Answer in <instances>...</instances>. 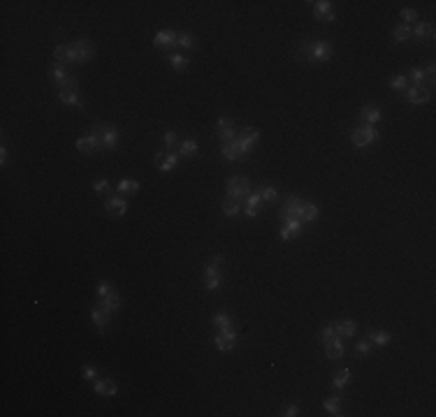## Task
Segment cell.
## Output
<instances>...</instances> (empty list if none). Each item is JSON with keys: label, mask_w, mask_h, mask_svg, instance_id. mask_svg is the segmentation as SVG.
I'll return each instance as SVG.
<instances>
[{"label": "cell", "mask_w": 436, "mask_h": 417, "mask_svg": "<svg viewBox=\"0 0 436 417\" xmlns=\"http://www.w3.org/2000/svg\"><path fill=\"white\" fill-rule=\"evenodd\" d=\"M244 213H246L249 218H255V216H258V209H251V206H246V211H244Z\"/></svg>", "instance_id": "54"}, {"label": "cell", "mask_w": 436, "mask_h": 417, "mask_svg": "<svg viewBox=\"0 0 436 417\" xmlns=\"http://www.w3.org/2000/svg\"><path fill=\"white\" fill-rule=\"evenodd\" d=\"M7 163V146L3 144L0 146V165H5Z\"/></svg>", "instance_id": "52"}, {"label": "cell", "mask_w": 436, "mask_h": 417, "mask_svg": "<svg viewBox=\"0 0 436 417\" xmlns=\"http://www.w3.org/2000/svg\"><path fill=\"white\" fill-rule=\"evenodd\" d=\"M216 132H218V139L221 142H235L237 139V127H235V123L230 121V118H218V123H216Z\"/></svg>", "instance_id": "12"}, {"label": "cell", "mask_w": 436, "mask_h": 417, "mask_svg": "<svg viewBox=\"0 0 436 417\" xmlns=\"http://www.w3.org/2000/svg\"><path fill=\"white\" fill-rule=\"evenodd\" d=\"M95 49L88 40H77L74 44H70V63H86L91 61Z\"/></svg>", "instance_id": "4"}, {"label": "cell", "mask_w": 436, "mask_h": 417, "mask_svg": "<svg viewBox=\"0 0 436 417\" xmlns=\"http://www.w3.org/2000/svg\"><path fill=\"white\" fill-rule=\"evenodd\" d=\"M235 343H237L235 327H232V329H223V332H218V336L213 339V345H216L218 350H223V352L232 350V348H235Z\"/></svg>", "instance_id": "11"}, {"label": "cell", "mask_w": 436, "mask_h": 417, "mask_svg": "<svg viewBox=\"0 0 436 417\" xmlns=\"http://www.w3.org/2000/svg\"><path fill=\"white\" fill-rule=\"evenodd\" d=\"M221 153H223V158L225 160H230V163L232 160H239V158L244 156V153L239 151V146H237V139L235 142H225V144L221 146Z\"/></svg>", "instance_id": "24"}, {"label": "cell", "mask_w": 436, "mask_h": 417, "mask_svg": "<svg viewBox=\"0 0 436 417\" xmlns=\"http://www.w3.org/2000/svg\"><path fill=\"white\" fill-rule=\"evenodd\" d=\"M95 394H100V396H116V382L114 380H95Z\"/></svg>", "instance_id": "27"}, {"label": "cell", "mask_w": 436, "mask_h": 417, "mask_svg": "<svg viewBox=\"0 0 436 417\" xmlns=\"http://www.w3.org/2000/svg\"><path fill=\"white\" fill-rule=\"evenodd\" d=\"M213 327H218V332H223V329H232V318H230V313H216L213 315Z\"/></svg>", "instance_id": "30"}, {"label": "cell", "mask_w": 436, "mask_h": 417, "mask_svg": "<svg viewBox=\"0 0 436 417\" xmlns=\"http://www.w3.org/2000/svg\"><path fill=\"white\" fill-rule=\"evenodd\" d=\"M413 33H415V37H420V40H422V37H429V40L434 37V28H431L429 24H415V31Z\"/></svg>", "instance_id": "38"}, {"label": "cell", "mask_w": 436, "mask_h": 417, "mask_svg": "<svg viewBox=\"0 0 436 417\" xmlns=\"http://www.w3.org/2000/svg\"><path fill=\"white\" fill-rule=\"evenodd\" d=\"M322 408H325L330 415L339 417V415H341V396H332V399H325V401H322Z\"/></svg>", "instance_id": "31"}, {"label": "cell", "mask_w": 436, "mask_h": 417, "mask_svg": "<svg viewBox=\"0 0 436 417\" xmlns=\"http://www.w3.org/2000/svg\"><path fill=\"white\" fill-rule=\"evenodd\" d=\"M392 37H394V42H406V40L411 37V28H408L406 24H399L392 31Z\"/></svg>", "instance_id": "36"}, {"label": "cell", "mask_w": 436, "mask_h": 417, "mask_svg": "<svg viewBox=\"0 0 436 417\" xmlns=\"http://www.w3.org/2000/svg\"><path fill=\"white\" fill-rule=\"evenodd\" d=\"M318 216H320V209H318L313 202H302V213H299V220H302V223H313Z\"/></svg>", "instance_id": "22"}, {"label": "cell", "mask_w": 436, "mask_h": 417, "mask_svg": "<svg viewBox=\"0 0 436 417\" xmlns=\"http://www.w3.org/2000/svg\"><path fill=\"white\" fill-rule=\"evenodd\" d=\"M221 209H223V213H225L228 218H237V216H239V211H242V204H239V200L225 197L223 204H221Z\"/></svg>", "instance_id": "26"}, {"label": "cell", "mask_w": 436, "mask_h": 417, "mask_svg": "<svg viewBox=\"0 0 436 417\" xmlns=\"http://www.w3.org/2000/svg\"><path fill=\"white\" fill-rule=\"evenodd\" d=\"M258 139H260V132L253 130V127H246V130H242V134H237V146H239V151L246 156V153L258 144Z\"/></svg>", "instance_id": "7"}, {"label": "cell", "mask_w": 436, "mask_h": 417, "mask_svg": "<svg viewBox=\"0 0 436 417\" xmlns=\"http://www.w3.org/2000/svg\"><path fill=\"white\" fill-rule=\"evenodd\" d=\"M313 17L322 19V21H334L332 3H327V0H318V3H313Z\"/></svg>", "instance_id": "18"}, {"label": "cell", "mask_w": 436, "mask_h": 417, "mask_svg": "<svg viewBox=\"0 0 436 417\" xmlns=\"http://www.w3.org/2000/svg\"><path fill=\"white\" fill-rule=\"evenodd\" d=\"M91 322L97 327V332L104 334V329H107V322H109V313H104L100 306H93V309H91Z\"/></svg>", "instance_id": "20"}, {"label": "cell", "mask_w": 436, "mask_h": 417, "mask_svg": "<svg viewBox=\"0 0 436 417\" xmlns=\"http://www.w3.org/2000/svg\"><path fill=\"white\" fill-rule=\"evenodd\" d=\"M54 58L58 61V65L70 63V44H58V47L54 49Z\"/></svg>", "instance_id": "34"}, {"label": "cell", "mask_w": 436, "mask_h": 417, "mask_svg": "<svg viewBox=\"0 0 436 417\" xmlns=\"http://www.w3.org/2000/svg\"><path fill=\"white\" fill-rule=\"evenodd\" d=\"M334 54V49L330 42H325V40H313L311 42V56H309V61H315V63H325L330 61Z\"/></svg>", "instance_id": "6"}, {"label": "cell", "mask_w": 436, "mask_h": 417, "mask_svg": "<svg viewBox=\"0 0 436 417\" xmlns=\"http://www.w3.org/2000/svg\"><path fill=\"white\" fill-rule=\"evenodd\" d=\"M170 63H172V67H174L176 72H183V70L188 67V58L186 56H181V54H174L170 58Z\"/></svg>", "instance_id": "39"}, {"label": "cell", "mask_w": 436, "mask_h": 417, "mask_svg": "<svg viewBox=\"0 0 436 417\" xmlns=\"http://www.w3.org/2000/svg\"><path fill=\"white\" fill-rule=\"evenodd\" d=\"M348 382H351V371L344 369V371H339V373H337V378L332 380V385L337 387V389H344Z\"/></svg>", "instance_id": "37"}, {"label": "cell", "mask_w": 436, "mask_h": 417, "mask_svg": "<svg viewBox=\"0 0 436 417\" xmlns=\"http://www.w3.org/2000/svg\"><path fill=\"white\" fill-rule=\"evenodd\" d=\"M381 118H383V114L376 104H367V107L360 109V121H362L364 125H374V123H378Z\"/></svg>", "instance_id": "16"}, {"label": "cell", "mask_w": 436, "mask_h": 417, "mask_svg": "<svg viewBox=\"0 0 436 417\" xmlns=\"http://www.w3.org/2000/svg\"><path fill=\"white\" fill-rule=\"evenodd\" d=\"M176 44L181 49H193L195 47V37L190 35V33H181V35L176 37Z\"/></svg>", "instance_id": "41"}, {"label": "cell", "mask_w": 436, "mask_h": 417, "mask_svg": "<svg viewBox=\"0 0 436 417\" xmlns=\"http://www.w3.org/2000/svg\"><path fill=\"white\" fill-rule=\"evenodd\" d=\"M367 339H369V343H374V345H388L390 341H392V336H390V332H385V329H378V332L367 334Z\"/></svg>", "instance_id": "28"}, {"label": "cell", "mask_w": 436, "mask_h": 417, "mask_svg": "<svg viewBox=\"0 0 436 417\" xmlns=\"http://www.w3.org/2000/svg\"><path fill=\"white\" fill-rule=\"evenodd\" d=\"M406 79H411V81H415V86H422L424 70H422V67H411V72L406 74Z\"/></svg>", "instance_id": "42"}, {"label": "cell", "mask_w": 436, "mask_h": 417, "mask_svg": "<svg viewBox=\"0 0 436 417\" xmlns=\"http://www.w3.org/2000/svg\"><path fill=\"white\" fill-rule=\"evenodd\" d=\"M434 74H436V67H434V65H427V70H424V77L434 79Z\"/></svg>", "instance_id": "53"}, {"label": "cell", "mask_w": 436, "mask_h": 417, "mask_svg": "<svg viewBox=\"0 0 436 417\" xmlns=\"http://www.w3.org/2000/svg\"><path fill=\"white\" fill-rule=\"evenodd\" d=\"M302 220H299V218H290V220H283V227H281V239H283V241H290V239H297V236L302 234Z\"/></svg>", "instance_id": "8"}, {"label": "cell", "mask_w": 436, "mask_h": 417, "mask_svg": "<svg viewBox=\"0 0 436 417\" xmlns=\"http://www.w3.org/2000/svg\"><path fill=\"white\" fill-rule=\"evenodd\" d=\"M97 306H100V309L104 311V313H114V311H119L121 309V295H119V292H109L107 297H100V299H97Z\"/></svg>", "instance_id": "13"}, {"label": "cell", "mask_w": 436, "mask_h": 417, "mask_svg": "<svg viewBox=\"0 0 436 417\" xmlns=\"http://www.w3.org/2000/svg\"><path fill=\"white\" fill-rule=\"evenodd\" d=\"M176 33H172V31H160V33H156V37H153V44H156V49H170V47H174L176 44Z\"/></svg>", "instance_id": "19"}, {"label": "cell", "mask_w": 436, "mask_h": 417, "mask_svg": "<svg viewBox=\"0 0 436 417\" xmlns=\"http://www.w3.org/2000/svg\"><path fill=\"white\" fill-rule=\"evenodd\" d=\"M179 153H181V156H195V153H197V142H195V139H183L181 142V146H179Z\"/></svg>", "instance_id": "35"}, {"label": "cell", "mask_w": 436, "mask_h": 417, "mask_svg": "<svg viewBox=\"0 0 436 417\" xmlns=\"http://www.w3.org/2000/svg\"><path fill=\"white\" fill-rule=\"evenodd\" d=\"M337 327V336L339 339H353L355 336V332H358V325H355V320H341Z\"/></svg>", "instance_id": "23"}, {"label": "cell", "mask_w": 436, "mask_h": 417, "mask_svg": "<svg viewBox=\"0 0 436 417\" xmlns=\"http://www.w3.org/2000/svg\"><path fill=\"white\" fill-rule=\"evenodd\" d=\"M77 149L81 153H95L102 149V142H100V137H95V134H86V137L77 139Z\"/></svg>", "instance_id": "15"}, {"label": "cell", "mask_w": 436, "mask_h": 417, "mask_svg": "<svg viewBox=\"0 0 436 417\" xmlns=\"http://www.w3.org/2000/svg\"><path fill=\"white\" fill-rule=\"evenodd\" d=\"M179 146H181V142H179L176 132H174V130H167V132H165V151L179 153Z\"/></svg>", "instance_id": "32"}, {"label": "cell", "mask_w": 436, "mask_h": 417, "mask_svg": "<svg viewBox=\"0 0 436 417\" xmlns=\"http://www.w3.org/2000/svg\"><path fill=\"white\" fill-rule=\"evenodd\" d=\"M58 100H61L63 104H70V107L84 109V102H81V97L77 95V91H61L58 93Z\"/></svg>", "instance_id": "25"}, {"label": "cell", "mask_w": 436, "mask_h": 417, "mask_svg": "<svg viewBox=\"0 0 436 417\" xmlns=\"http://www.w3.org/2000/svg\"><path fill=\"white\" fill-rule=\"evenodd\" d=\"M225 188H228V197H232V200H242V197H249L251 183H249V179L232 176V179H228Z\"/></svg>", "instance_id": "5"}, {"label": "cell", "mask_w": 436, "mask_h": 417, "mask_svg": "<svg viewBox=\"0 0 436 417\" xmlns=\"http://www.w3.org/2000/svg\"><path fill=\"white\" fill-rule=\"evenodd\" d=\"M221 264H223V257H213V260H209V264L204 266V288L209 292L221 290V283H223Z\"/></svg>", "instance_id": "1"}, {"label": "cell", "mask_w": 436, "mask_h": 417, "mask_svg": "<svg viewBox=\"0 0 436 417\" xmlns=\"http://www.w3.org/2000/svg\"><path fill=\"white\" fill-rule=\"evenodd\" d=\"M116 190L121 195H133L140 190V183L133 181V179H123V181H119V186H116Z\"/></svg>", "instance_id": "33"}, {"label": "cell", "mask_w": 436, "mask_h": 417, "mask_svg": "<svg viewBox=\"0 0 436 417\" xmlns=\"http://www.w3.org/2000/svg\"><path fill=\"white\" fill-rule=\"evenodd\" d=\"M299 213H302V200L299 197H288L283 209H281V218L290 220V218H299Z\"/></svg>", "instance_id": "14"}, {"label": "cell", "mask_w": 436, "mask_h": 417, "mask_svg": "<svg viewBox=\"0 0 436 417\" xmlns=\"http://www.w3.org/2000/svg\"><path fill=\"white\" fill-rule=\"evenodd\" d=\"M258 193H260L262 202H274V200H276V190H274L272 186H262Z\"/></svg>", "instance_id": "43"}, {"label": "cell", "mask_w": 436, "mask_h": 417, "mask_svg": "<svg viewBox=\"0 0 436 417\" xmlns=\"http://www.w3.org/2000/svg\"><path fill=\"white\" fill-rule=\"evenodd\" d=\"M176 163H179V153H172V151H158L156 158H153V165L160 172H170Z\"/></svg>", "instance_id": "10"}, {"label": "cell", "mask_w": 436, "mask_h": 417, "mask_svg": "<svg viewBox=\"0 0 436 417\" xmlns=\"http://www.w3.org/2000/svg\"><path fill=\"white\" fill-rule=\"evenodd\" d=\"M406 84H408L406 74H394V77L390 79V88H394V91H404Z\"/></svg>", "instance_id": "40"}, {"label": "cell", "mask_w": 436, "mask_h": 417, "mask_svg": "<svg viewBox=\"0 0 436 417\" xmlns=\"http://www.w3.org/2000/svg\"><path fill=\"white\" fill-rule=\"evenodd\" d=\"M81 373H84L86 380H95V378H97V373H95V369H93V366H84V371H81Z\"/></svg>", "instance_id": "50"}, {"label": "cell", "mask_w": 436, "mask_h": 417, "mask_svg": "<svg viewBox=\"0 0 436 417\" xmlns=\"http://www.w3.org/2000/svg\"><path fill=\"white\" fill-rule=\"evenodd\" d=\"M109 292H114V288H112L107 281H102V283L97 285V299H100V297H107Z\"/></svg>", "instance_id": "47"}, {"label": "cell", "mask_w": 436, "mask_h": 417, "mask_svg": "<svg viewBox=\"0 0 436 417\" xmlns=\"http://www.w3.org/2000/svg\"><path fill=\"white\" fill-rule=\"evenodd\" d=\"M334 336H337V327H334V325H325L320 329V341H322V343H327V341L334 339Z\"/></svg>", "instance_id": "44"}, {"label": "cell", "mask_w": 436, "mask_h": 417, "mask_svg": "<svg viewBox=\"0 0 436 417\" xmlns=\"http://www.w3.org/2000/svg\"><path fill=\"white\" fill-rule=\"evenodd\" d=\"M93 190L102 195L104 190H109V181H107V179H100V181H95V183H93Z\"/></svg>", "instance_id": "48"}, {"label": "cell", "mask_w": 436, "mask_h": 417, "mask_svg": "<svg viewBox=\"0 0 436 417\" xmlns=\"http://www.w3.org/2000/svg\"><path fill=\"white\" fill-rule=\"evenodd\" d=\"M325 355L330 357V359H339V357H344V343H341L339 336H334V339H330L325 343Z\"/></svg>", "instance_id": "21"}, {"label": "cell", "mask_w": 436, "mask_h": 417, "mask_svg": "<svg viewBox=\"0 0 436 417\" xmlns=\"http://www.w3.org/2000/svg\"><path fill=\"white\" fill-rule=\"evenodd\" d=\"M355 350H358L360 355H369V352H371V343H369V341H360V343L355 345Z\"/></svg>", "instance_id": "49"}, {"label": "cell", "mask_w": 436, "mask_h": 417, "mask_svg": "<svg viewBox=\"0 0 436 417\" xmlns=\"http://www.w3.org/2000/svg\"><path fill=\"white\" fill-rule=\"evenodd\" d=\"M283 415H285V417H295V415H299V408L292 403V405H288V408L283 410Z\"/></svg>", "instance_id": "51"}, {"label": "cell", "mask_w": 436, "mask_h": 417, "mask_svg": "<svg viewBox=\"0 0 436 417\" xmlns=\"http://www.w3.org/2000/svg\"><path fill=\"white\" fill-rule=\"evenodd\" d=\"M91 134L100 137L102 142V149H116V142H119V130L114 125H107V123H95L91 130Z\"/></svg>", "instance_id": "3"}, {"label": "cell", "mask_w": 436, "mask_h": 417, "mask_svg": "<svg viewBox=\"0 0 436 417\" xmlns=\"http://www.w3.org/2000/svg\"><path fill=\"white\" fill-rule=\"evenodd\" d=\"M104 209H107L109 216H126L128 202L123 200V197H109V200L104 202Z\"/></svg>", "instance_id": "17"}, {"label": "cell", "mask_w": 436, "mask_h": 417, "mask_svg": "<svg viewBox=\"0 0 436 417\" xmlns=\"http://www.w3.org/2000/svg\"><path fill=\"white\" fill-rule=\"evenodd\" d=\"M431 100V91L424 86H413L406 91V102L408 104H427Z\"/></svg>", "instance_id": "9"}, {"label": "cell", "mask_w": 436, "mask_h": 417, "mask_svg": "<svg viewBox=\"0 0 436 417\" xmlns=\"http://www.w3.org/2000/svg\"><path fill=\"white\" fill-rule=\"evenodd\" d=\"M376 139H378V130H376L374 125H364V123L351 132V142H353V146H358V149H364V146L374 144Z\"/></svg>", "instance_id": "2"}, {"label": "cell", "mask_w": 436, "mask_h": 417, "mask_svg": "<svg viewBox=\"0 0 436 417\" xmlns=\"http://www.w3.org/2000/svg\"><path fill=\"white\" fill-rule=\"evenodd\" d=\"M401 19L406 21V26L413 24V21H418V12L415 10H401Z\"/></svg>", "instance_id": "46"}, {"label": "cell", "mask_w": 436, "mask_h": 417, "mask_svg": "<svg viewBox=\"0 0 436 417\" xmlns=\"http://www.w3.org/2000/svg\"><path fill=\"white\" fill-rule=\"evenodd\" d=\"M260 204H262V197H260V193L249 195V197H246V206H251V209H258V211H260Z\"/></svg>", "instance_id": "45"}, {"label": "cell", "mask_w": 436, "mask_h": 417, "mask_svg": "<svg viewBox=\"0 0 436 417\" xmlns=\"http://www.w3.org/2000/svg\"><path fill=\"white\" fill-rule=\"evenodd\" d=\"M67 77H70V72H67V70H65L63 65H54V67H49V79H51V81H54L56 86H61Z\"/></svg>", "instance_id": "29"}]
</instances>
